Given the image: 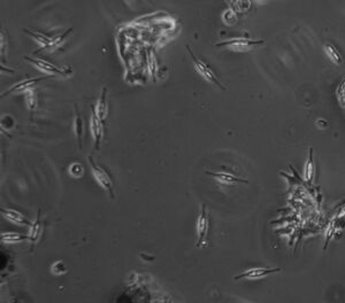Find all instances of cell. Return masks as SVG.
Returning a JSON list of instances; mask_svg holds the SVG:
<instances>
[{"mask_svg": "<svg viewBox=\"0 0 345 303\" xmlns=\"http://www.w3.org/2000/svg\"><path fill=\"white\" fill-rule=\"evenodd\" d=\"M25 100H26V105L29 109V112L31 114L35 113V110L37 108V94L35 92V90H28L25 92Z\"/></svg>", "mask_w": 345, "mask_h": 303, "instance_id": "ac0fdd59", "label": "cell"}, {"mask_svg": "<svg viewBox=\"0 0 345 303\" xmlns=\"http://www.w3.org/2000/svg\"><path fill=\"white\" fill-rule=\"evenodd\" d=\"M41 209H38L37 213V217L35 219V222L31 224L30 227V233H29V240H30L31 244H36L38 240H40L41 235H42V229H43V224H42V219H41Z\"/></svg>", "mask_w": 345, "mask_h": 303, "instance_id": "4fadbf2b", "label": "cell"}, {"mask_svg": "<svg viewBox=\"0 0 345 303\" xmlns=\"http://www.w3.org/2000/svg\"><path fill=\"white\" fill-rule=\"evenodd\" d=\"M25 59L30 62L32 66H35L38 70L43 71V73L49 74V75H57V76H67L70 71L65 70V69H60L55 67L54 65H52L51 62H47L45 60L42 59H32V57L25 56Z\"/></svg>", "mask_w": 345, "mask_h": 303, "instance_id": "8992f818", "label": "cell"}, {"mask_svg": "<svg viewBox=\"0 0 345 303\" xmlns=\"http://www.w3.org/2000/svg\"><path fill=\"white\" fill-rule=\"evenodd\" d=\"M2 214L5 218L9 222L17 225V227H31V222L29 219L26 218V216H23L21 213L14 210V209H0Z\"/></svg>", "mask_w": 345, "mask_h": 303, "instance_id": "9c48e42d", "label": "cell"}, {"mask_svg": "<svg viewBox=\"0 0 345 303\" xmlns=\"http://www.w3.org/2000/svg\"><path fill=\"white\" fill-rule=\"evenodd\" d=\"M46 78L47 77H36V78H28V79L18 82V83H16L15 85H13L12 88L7 91V92L3 93V97H7L8 94H11L13 92H22V91H25L26 92V91L30 90L31 88H33V86L40 83V82L45 80Z\"/></svg>", "mask_w": 345, "mask_h": 303, "instance_id": "30bf717a", "label": "cell"}, {"mask_svg": "<svg viewBox=\"0 0 345 303\" xmlns=\"http://www.w3.org/2000/svg\"><path fill=\"white\" fill-rule=\"evenodd\" d=\"M147 60H148V69L151 71V75L153 77V79L156 80V73L158 70V64H157V60H156V55L155 53H153V49L150 47L147 51Z\"/></svg>", "mask_w": 345, "mask_h": 303, "instance_id": "d6986e66", "label": "cell"}, {"mask_svg": "<svg viewBox=\"0 0 345 303\" xmlns=\"http://www.w3.org/2000/svg\"><path fill=\"white\" fill-rule=\"evenodd\" d=\"M71 30H73V29H69V30H67V31H65L64 33H61V35H57L56 37H54V38H52V41H51V45H50V47H54V46H56V45H59V44H61V43L62 42H64L65 39H66V37L67 36H68L69 35V33L71 32Z\"/></svg>", "mask_w": 345, "mask_h": 303, "instance_id": "7402d4cb", "label": "cell"}, {"mask_svg": "<svg viewBox=\"0 0 345 303\" xmlns=\"http://www.w3.org/2000/svg\"><path fill=\"white\" fill-rule=\"evenodd\" d=\"M323 52L325 56H327L334 65L341 66L343 64V56L341 54V52H339L337 50V47L334 46L332 43H325L323 45Z\"/></svg>", "mask_w": 345, "mask_h": 303, "instance_id": "8fae6325", "label": "cell"}, {"mask_svg": "<svg viewBox=\"0 0 345 303\" xmlns=\"http://www.w3.org/2000/svg\"><path fill=\"white\" fill-rule=\"evenodd\" d=\"M51 272L56 276L65 275V273L68 272V268H67L64 261H56L51 266Z\"/></svg>", "mask_w": 345, "mask_h": 303, "instance_id": "ffe728a7", "label": "cell"}, {"mask_svg": "<svg viewBox=\"0 0 345 303\" xmlns=\"http://www.w3.org/2000/svg\"><path fill=\"white\" fill-rule=\"evenodd\" d=\"M263 43H265V41H262V39L252 41V39H248V38L237 37V38H232V39H228V41H223L221 43H218V44H215V46L227 47V49H229L233 52H248V51H251L253 47L263 45Z\"/></svg>", "mask_w": 345, "mask_h": 303, "instance_id": "6da1fadb", "label": "cell"}, {"mask_svg": "<svg viewBox=\"0 0 345 303\" xmlns=\"http://www.w3.org/2000/svg\"><path fill=\"white\" fill-rule=\"evenodd\" d=\"M281 271L280 268H252L241 275L235 276L234 280H243V279L244 280H260V279H265Z\"/></svg>", "mask_w": 345, "mask_h": 303, "instance_id": "5b68a950", "label": "cell"}, {"mask_svg": "<svg viewBox=\"0 0 345 303\" xmlns=\"http://www.w3.org/2000/svg\"><path fill=\"white\" fill-rule=\"evenodd\" d=\"M23 31L28 33V35L30 36L33 41L37 42L38 44L42 46V49H47V47H50L52 39H50L49 37L42 35V33H38L36 31H30V30H28V29H23Z\"/></svg>", "mask_w": 345, "mask_h": 303, "instance_id": "e0dca14e", "label": "cell"}, {"mask_svg": "<svg viewBox=\"0 0 345 303\" xmlns=\"http://www.w3.org/2000/svg\"><path fill=\"white\" fill-rule=\"evenodd\" d=\"M303 174H304V179L309 183H312L314 179V175H315V163H314V158H313V148H310L309 151V156L306 158V162L304 165V169H303Z\"/></svg>", "mask_w": 345, "mask_h": 303, "instance_id": "7c38bea8", "label": "cell"}, {"mask_svg": "<svg viewBox=\"0 0 345 303\" xmlns=\"http://www.w3.org/2000/svg\"><path fill=\"white\" fill-rule=\"evenodd\" d=\"M90 131L93 137L94 142V151H99L100 143L104 136V129H103V122L100 121V118L97 116L95 113V107L92 106V114H91L90 118Z\"/></svg>", "mask_w": 345, "mask_h": 303, "instance_id": "52a82bcc", "label": "cell"}, {"mask_svg": "<svg viewBox=\"0 0 345 303\" xmlns=\"http://www.w3.org/2000/svg\"><path fill=\"white\" fill-rule=\"evenodd\" d=\"M88 161L90 163V167H91V171H92V175L94 177L95 181L98 183V184L103 187L105 191H107L109 195H111L112 199H115V194H114V189H113V184H112V179L109 175L107 174L106 170H104L103 168H100L99 166H97L93 161L92 156H89L88 157Z\"/></svg>", "mask_w": 345, "mask_h": 303, "instance_id": "3957f363", "label": "cell"}, {"mask_svg": "<svg viewBox=\"0 0 345 303\" xmlns=\"http://www.w3.org/2000/svg\"><path fill=\"white\" fill-rule=\"evenodd\" d=\"M208 213L206 209V205H201V209L197 218V244L196 247H205L207 245V235H208Z\"/></svg>", "mask_w": 345, "mask_h": 303, "instance_id": "277c9868", "label": "cell"}, {"mask_svg": "<svg viewBox=\"0 0 345 303\" xmlns=\"http://www.w3.org/2000/svg\"><path fill=\"white\" fill-rule=\"evenodd\" d=\"M74 130H75V133H76V140H78L79 144V150L82 151V134H83V121H82V117H81V115L79 113V109H78V106L75 105V122H74Z\"/></svg>", "mask_w": 345, "mask_h": 303, "instance_id": "9a60e30c", "label": "cell"}, {"mask_svg": "<svg viewBox=\"0 0 345 303\" xmlns=\"http://www.w3.org/2000/svg\"><path fill=\"white\" fill-rule=\"evenodd\" d=\"M95 113H97V116L100 118V121L104 122L105 118H106V114H107V88L105 86L102 91V94H100V98L97 103V107H95Z\"/></svg>", "mask_w": 345, "mask_h": 303, "instance_id": "5bb4252c", "label": "cell"}, {"mask_svg": "<svg viewBox=\"0 0 345 303\" xmlns=\"http://www.w3.org/2000/svg\"><path fill=\"white\" fill-rule=\"evenodd\" d=\"M185 47H186V50H188L189 54H190V56H191V60H193V62H194L196 71H197V73H198L201 77H203V78H204L205 80L209 82L210 84H213V85H215V86H218V88H220L222 91L226 90V88H224V86L218 80V78H217V76H215V74L213 73L212 70L209 69V67H208L207 65H206L205 62H203L200 59H198V57L194 54V52H193V50H191V47H190L189 45H186Z\"/></svg>", "mask_w": 345, "mask_h": 303, "instance_id": "7a4b0ae2", "label": "cell"}, {"mask_svg": "<svg viewBox=\"0 0 345 303\" xmlns=\"http://www.w3.org/2000/svg\"><path fill=\"white\" fill-rule=\"evenodd\" d=\"M83 172H84V168H83L82 165H81V163L74 162L69 166V175L70 176H73L75 178H79V177H82Z\"/></svg>", "mask_w": 345, "mask_h": 303, "instance_id": "44dd1931", "label": "cell"}, {"mask_svg": "<svg viewBox=\"0 0 345 303\" xmlns=\"http://www.w3.org/2000/svg\"><path fill=\"white\" fill-rule=\"evenodd\" d=\"M0 239H2L3 244L14 245V244H20L22 241H26V240H29V235L8 232V233H3L2 235H0Z\"/></svg>", "mask_w": 345, "mask_h": 303, "instance_id": "2e32d148", "label": "cell"}, {"mask_svg": "<svg viewBox=\"0 0 345 303\" xmlns=\"http://www.w3.org/2000/svg\"><path fill=\"white\" fill-rule=\"evenodd\" d=\"M206 175L213 177L215 180L220 183V184H224V185L247 184L248 183L247 179H243V178H239L226 171H206Z\"/></svg>", "mask_w": 345, "mask_h": 303, "instance_id": "ba28073f", "label": "cell"}]
</instances>
